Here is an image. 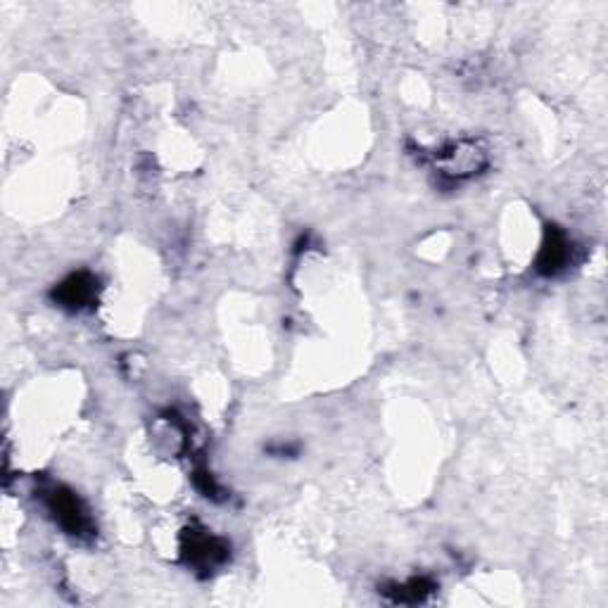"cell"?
<instances>
[{
  "instance_id": "1",
  "label": "cell",
  "mask_w": 608,
  "mask_h": 608,
  "mask_svg": "<svg viewBox=\"0 0 608 608\" xmlns=\"http://www.w3.org/2000/svg\"><path fill=\"white\" fill-rule=\"evenodd\" d=\"M181 551L188 566L202 570V573H212L214 568H219L228 559V542L209 535L205 530H188L183 535Z\"/></svg>"
},
{
  "instance_id": "2",
  "label": "cell",
  "mask_w": 608,
  "mask_h": 608,
  "mask_svg": "<svg viewBox=\"0 0 608 608\" xmlns=\"http://www.w3.org/2000/svg\"><path fill=\"white\" fill-rule=\"evenodd\" d=\"M48 506L53 511L55 521L60 523V528L69 532V535L84 537L93 530L86 506L81 504V499L74 492L65 490V487H57V490L50 492Z\"/></svg>"
},
{
  "instance_id": "3",
  "label": "cell",
  "mask_w": 608,
  "mask_h": 608,
  "mask_svg": "<svg viewBox=\"0 0 608 608\" xmlns=\"http://www.w3.org/2000/svg\"><path fill=\"white\" fill-rule=\"evenodd\" d=\"M570 252H573V245H570L566 233L559 231L556 226H549L540 255H537V271L544 276L561 274L570 262Z\"/></svg>"
},
{
  "instance_id": "4",
  "label": "cell",
  "mask_w": 608,
  "mask_h": 608,
  "mask_svg": "<svg viewBox=\"0 0 608 608\" xmlns=\"http://www.w3.org/2000/svg\"><path fill=\"white\" fill-rule=\"evenodd\" d=\"M95 297V278L91 274H74L55 288V302L67 309H84Z\"/></svg>"
},
{
  "instance_id": "5",
  "label": "cell",
  "mask_w": 608,
  "mask_h": 608,
  "mask_svg": "<svg viewBox=\"0 0 608 608\" xmlns=\"http://www.w3.org/2000/svg\"><path fill=\"white\" fill-rule=\"evenodd\" d=\"M433 582L426 578H414L409 582H404V585H397L395 589H390L392 601H402V604H418V601H423L428 597L430 592H433Z\"/></svg>"
}]
</instances>
